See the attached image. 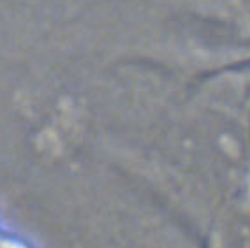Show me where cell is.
Here are the masks:
<instances>
[{
  "label": "cell",
  "instance_id": "6da1fadb",
  "mask_svg": "<svg viewBox=\"0 0 250 248\" xmlns=\"http://www.w3.org/2000/svg\"><path fill=\"white\" fill-rule=\"evenodd\" d=\"M171 9L250 46V0H166Z\"/></svg>",
  "mask_w": 250,
  "mask_h": 248
}]
</instances>
